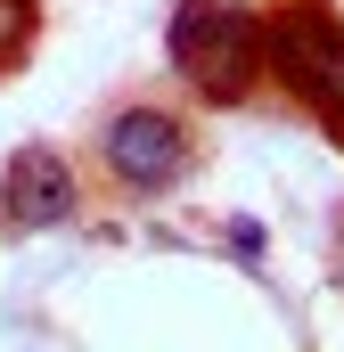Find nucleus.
Returning <instances> with one entry per match:
<instances>
[{
    "instance_id": "f257e3e1",
    "label": "nucleus",
    "mask_w": 344,
    "mask_h": 352,
    "mask_svg": "<svg viewBox=\"0 0 344 352\" xmlns=\"http://www.w3.org/2000/svg\"><path fill=\"white\" fill-rule=\"evenodd\" d=\"M164 50H172V66L205 90L213 107L238 98V90L255 82V16L230 8V0H180V8H172Z\"/></svg>"
},
{
    "instance_id": "f03ea898",
    "label": "nucleus",
    "mask_w": 344,
    "mask_h": 352,
    "mask_svg": "<svg viewBox=\"0 0 344 352\" xmlns=\"http://www.w3.org/2000/svg\"><path fill=\"white\" fill-rule=\"evenodd\" d=\"M270 58H279L287 90L328 123V140L344 148V25L328 8H287L270 25Z\"/></svg>"
},
{
    "instance_id": "7ed1b4c3",
    "label": "nucleus",
    "mask_w": 344,
    "mask_h": 352,
    "mask_svg": "<svg viewBox=\"0 0 344 352\" xmlns=\"http://www.w3.org/2000/svg\"><path fill=\"white\" fill-rule=\"evenodd\" d=\"M107 164H115L123 188H172L180 164H189V140H180V123L156 115V107H123L107 123Z\"/></svg>"
},
{
    "instance_id": "20e7f679",
    "label": "nucleus",
    "mask_w": 344,
    "mask_h": 352,
    "mask_svg": "<svg viewBox=\"0 0 344 352\" xmlns=\"http://www.w3.org/2000/svg\"><path fill=\"white\" fill-rule=\"evenodd\" d=\"M0 213L17 221V230H58V221H74V173H66V156H50V148H25L8 180H0Z\"/></svg>"
},
{
    "instance_id": "39448f33",
    "label": "nucleus",
    "mask_w": 344,
    "mask_h": 352,
    "mask_svg": "<svg viewBox=\"0 0 344 352\" xmlns=\"http://www.w3.org/2000/svg\"><path fill=\"white\" fill-rule=\"evenodd\" d=\"M25 33H33V0H0V66L25 50Z\"/></svg>"
},
{
    "instance_id": "423d86ee",
    "label": "nucleus",
    "mask_w": 344,
    "mask_h": 352,
    "mask_svg": "<svg viewBox=\"0 0 344 352\" xmlns=\"http://www.w3.org/2000/svg\"><path fill=\"white\" fill-rule=\"evenodd\" d=\"M230 246H238L246 263H262V221H246V213H238V221H230Z\"/></svg>"
}]
</instances>
